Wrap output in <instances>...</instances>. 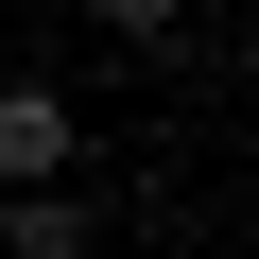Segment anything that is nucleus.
<instances>
[{
    "label": "nucleus",
    "mask_w": 259,
    "mask_h": 259,
    "mask_svg": "<svg viewBox=\"0 0 259 259\" xmlns=\"http://www.w3.org/2000/svg\"><path fill=\"white\" fill-rule=\"evenodd\" d=\"M69 156H87V121L52 87H0V190H69Z\"/></svg>",
    "instance_id": "f257e3e1"
},
{
    "label": "nucleus",
    "mask_w": 259,
    "mask_h": 259,
    "mask_svg": "<svg viewBox=\"0 0 259 259\" xmlns=\"http://www.w3.org/2000/svg\"><path fill=\"white\" fill-rule=\"evenodd\" d=\"M87 18H104V35H139V52H156V35H173V0H87Z\"/></svg>",
    "instance_id": "7ed1b4c3"
},
{
    "label": "nucleus",
    "mask_w": 259,
    "mask_h": 259,
    "mask_svg": "<svg viewBox=\"0 0 259 259\" xmlns=\"http://www.w3.org/2000/svg\"><path fill=\"white\" fill-rule=\"evenodd\" d=\"M0 242H18V259H87V207L69 190H0Z\"/></svg>",
    "instance_id": "f03ea898"
}]
</instances>
